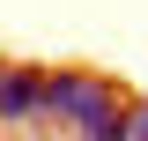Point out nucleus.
Returning a JSON list of instances; mask_svg holds the SVG:
<instances>
[{
	"label": "nucleus",
	"instance_id": "1",
	"mask_svg": "<svg viewBox=\"0 0 148 141\" xmlns=\"http://www.w3.org/2000/svg\"><path fill=\"white\" fill-rule=\"evenodd\" d=\"M52 126L74 134V141H126L133 97L119 82H104V74H89V67H52Z\"/></svg>",
	"mask_w": 148,
	"mask_h": 141
},
{
	"label": "nucleus",
	"instance_id": "2",
	"mask_svg": "<svg viewBox=\"0 0 148 141\" xmlns=\"http://www.w3.org/2000/svg\"><path fill=\"white\" fill-rule=\"evenodd\" d=\"M0 126L8 134H45L52 126V67H8V82H0Z\"/></svg>",
	"mask_w": 148,
	"mask_h": 141
},
{
	"label": "nucleus",
	"instance_id": "3",
	"mask_svg": "<svg viewBox=\"0 0 148 141\" xmlns=\"http://www.w3.org/2000/svg\"><path fill=\"white\" fill-rule=\"evenodd\" d=\"M126 141H148V97H133V126H126Z\"/></svg>",
	"mask_w": 148,
	"mask_h": 141
},
{
	"label": "nucleus",
	"instance_id": "4",
	"mask_svg": "<svg viewBox=\"0 0 148 141\" xmlns=\"http://www.w3.org/2000/svg\"><path fill=\"white\" fill-rule=\"evenodd\" d=\"M0 82H8V59H0Z\"/></svg>",
	"mask_w": 148,
	"mask_h": 141
}]
</instances>
